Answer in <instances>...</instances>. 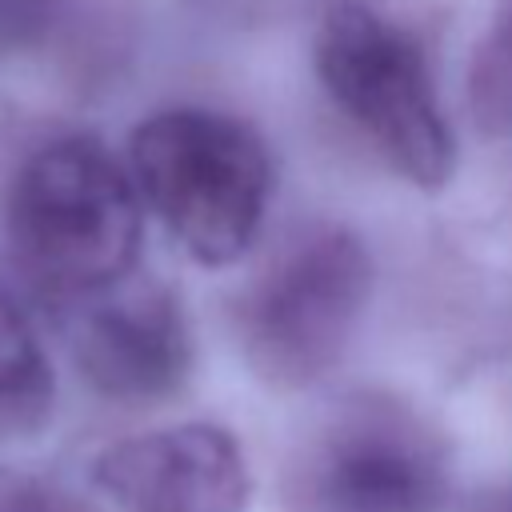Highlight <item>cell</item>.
I'll use <instances>...</instances> for the list:
<instances>
[{
    "label": "cell",
    "instance_id": "6da1fadb",
    "mask_svg": "<svg viewBox=\"0 0 512 512\" xmlns=\"http://www.w3.org/2000/svg\"><path fill=\"white\" fill-rule=\"evenodd\" d=\"M140 192L96 136L36 148L8 188V252L44 296L80 304L132 276L140 252Z\"/></svg>",
    "mask_w": 512,
    "mask_h": 512
},
{
    "label": "cell",
    "instance_id": "7a4b0ae2",
    "mask_svg": "<svg viewBox=\"0 0 512 512\" xmlns=\"http://www.w3.org/2000/svg\"><path fill=\"white\" fill-rule=\"evenodd\" d=\"M128 172L144 208L196 264L224 268L252 248L272 160L244 120L208 108L156 112L132 132Z\"/></svg>",
    "mask_w": 512,
    "mask_h": 512
},
{
    "label": "cell",
    "instance_id": "3957f363",
    "mask_svg": "<svg viewBox=\"0 0 512 512\" xmlns=\"http://www.w3.org/2000/svg\"><path fill=\"white\" fill-rule=\"evenodd\" d=\"M316 72L332 104L416 188L436 192L456 164L420 44L356 0H332L316 28Z\"/></svg>",
    "mask_w": 512,
    "mask_h": 512
},
{
    "label": "cell",
    "instance_id": "277c9868",
    "mask_svg": "<svg viewBox=\"0 0 512 512\" xmlns=\"http://www.w3.org/2000/svg\"><path fill=\"white\" fill-rule=\"evenodd\" d=\"M372 292V256L356 232L316 224L292 236L248 284L236 332L252 372L276 388L320 380L348 348Z\"/></svg>",
    "mask_w": 512,
    "mask_h": 512
},
{
    "label": "cell",
    "instance_id": "5b68a950",
    "mask_svg": "<svg viewBox=\"0 0 512 512\" xmlns=\"http://www.w3.org/2000/svg\"><path fill=\"white\" fill-rule=\"evenodd\" d=\"M444 488L440 436L404 404L356 400L296 460L288 504L292 512H436Z\"/></svg>",
    "mask_w": 512,
    "mask_h": 512
},
{
    "label": "cell",
    "instance_id": "8992f818",
    "mask_svg": "<svg viewBox=\"0 0 512 512\" xmlns=\"http://www.w3.org/2000/svg\"><path fill=\"white\" fill-rule=\"evenodd\" d=\"M72 356L84 380L116 404H156L192 368V336L180 300L156 280H120L80 300Z\"/></svg>",
    "mask_w": 512,
    "mask_h": 512
},
{
    "label": "cell",
    "instance_id": "52a82bcc",
    "mask_svg": "<svg viewBox=\"0 0 512 512\" xmlns=\"http://www.w3.org/2000/svg\"><path fill=\"white\" fill-rule=\"evenodd\" d=\"M124 512H244L252 476L216 424H176L108 444L92 468Z\"/></svg>",
    "mask_w": 512,
    "mask_h": 512
},
{
    "label": "cell",
    "instance_id": "ba28073f",
    "mask_svg": "<svg viewBox=\"0 0 512 512\" xmlns=\"http://www.w3.org/2000/svg\"><path fill=\"white\" fill-rule=\"evenodd\" d=\"M52 412V368L20 304L0 292V436H28Z\"/></svg>",
    "mask_w": 512,
    "mask_h": 512
},
{
    "label": "cell",
    "instance_id": "9c48e42d",
    "mask_svg": "<svg viewBox=\"0 0 512 512\" xmlns=\"http://www.w3.org/2000/svg\"><path fill=\"white\" fill-rule=\"evenodd\" d=\"M468 108L480 132L512 136V0H496L468 68Z\"/></svg>",
    "mask_w": 512,
    "mask_h": 512
},
{
    "label": "cell",
    "instance_id": "30bf717a",
    "mask_svg": "<svg viewBox=\"0 0 512 512\" xmlns=\"http://www.w3.org/2000/svg\"><path fill=\"white\" fill-rule=\"evenodd\" d=\"M60 0H0V60L32 48L56 24Z\"/></svg>",
    "mask_w": 512,
    "mask_h": 512
},
{
    "label": "cell",
    "instance_id": "8fae6325",
    "mask_svg": "<svg viewBox=\"0 0 512 512\" xmlns=\"http://www.w3.org/2000/svg\"><path fill=\"white\" fill-rule=\"evenodd\" d=\"M484 512H512V484L508 488H500L492 500H488V508Z\"/></svg>",
    "mask_w": 512,
    "mask_h": 512
}]
</instances>
